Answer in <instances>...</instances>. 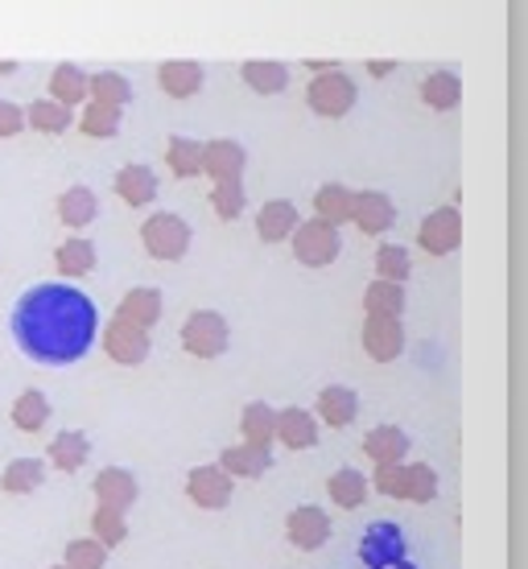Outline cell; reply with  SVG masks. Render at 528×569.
I'll use <instances>...</instances> for the list:
<instances>
[{"label": "cell", "mask_w": 528, "mask_h": 569, "mask_svg": "<svg viewBox=\"0 0 528 569\" xmlns=\"http://www.w3.org/2000/svg\"><path fill=\"white\" fill-rule=\"evenodd\" d=\"M100 310L83 289L62 281L33 284L13 310V339L33 363L67 368L96 347Z\"/></svg>", "instance_id": "1"}, {"label": "cell", "mask_w": 528, "mask_h": 569, "mask_svg": "<svg viewBox=\"0 0 528 569\" xmlns=\"http://www.w3.org/2000/svg\"><path fill=\"white\" fill-rule=\"evenodd\" d=\"M141 243L153 260H166V264H178V260L190 252V223L182 214L158 211L141 223Z\"/></svg>", "instance_id": "2"}, {"label": "cell", "mask_w": 528, "mask_h": 569, "mask_svg": "<svg viewBox=\"0 0 528 569\" xmlns=\"http://www.w3.org/2000/svg\"><path fill=\"white\" fill-rule=\"evenodd\" d=\"M289 240H293V257H298V264H306V269H327V264H335L339 252H343V236H339V228H330V223H322V219H301L298 231H293Z\"/></svg>", "instance_id": "3"}, {"label": "cell", "mask_w": 528, "mask_h": 569, "mask_svg": "<svg viewBox=\"0 0 528 569\" xmlns=\"http://www.w3.org/2000/svg\"><path fill=\"white\" fill-rule=\"evenodd\" d=\"M231 342V327L228 318L219 310H195L190 318L182 322V347L186 356L195 359H219L228 351Z\"/></svg>", "instance_id": "4"}, {"label": "cell", "mask_w": 528, "mask_h": 569, "mask_svg": "<svg viewBox=\"0 0 528 569\" xmlns=\"http://www.w3.org/2000/svg\"><path fill=\"white\" fill-rule=\"evenodd\" d=\"M359 100V87L351 74L343 71H327V74H315L310 87H306V103H310V112L315 116H327V120H339L356 108Z\"/></svg>", "instance_id": "5"}, {"label": "cell", "mask_w": 528, "mask_h": 569, "mask_svg": "<svg viewBox=\"0 0 528 569\" xmlns=\"http://www.w3.org/2000/svg\"><path fill=\"white\" fill-rule=\"evenodd\" d=\"M100 342H103V356L112 359V363H120V368H141L145 359H149V351H153L149 330L132 327L124 318H112V322L103 327Z\"/></svg>", "instance_id": "6"}, {"label": "cell", "mask_w": 528, "mask_h": 569, "mask_svg": "<svg viewBox=\"0 0 528 569\" xmlns=\"http://www.w3.org/2000/svg\"><path fill=\"white\" fill-rule=\"evenodd\" d=\"M462 240V214L455 207H438V211H429L421 219V228H417V243L426 248L429 257H450Z\"/></svg>", "instance_id": "7"}, {"label": "cell", "mask_w": 528, "mask_h": 569, "mask_svg": "<svg viewBox=\"0 0 528 569\" xmlns=\"http://www.w3.org/2000/svg\"><path fill=\"white\" fill-rule=\"evenodd\" d=\"M231 491H236L231 475H223L215 462H211V467H195L190 475H186V499H190L195 508L219 512V508H228V503H231Z\"/></svg>", "instance_id": "8"}, {"label": "cell", "mask_w": 528, "mask_h": 569, "mask_svg": "<svg viewBox=\"0 0 528 569\" xmlns=\"http://www.w3.org/2000/svg\"><path fill=\"white\" fill-rule=\"evenodd\" d=\"M286 537L293 549L301 553H315L330 541V516L318 508V503H301L286 516Z\"/></svg>", "instance_id": "9"}, {"label": "cell", "mask_w": 528, "mask_h": 569, "mask_svg": "<svg viewBox=\"0 0 528 569\" xmlns=\"http://www.w3.org/2000/svg\"><path fill=\"white\" fill-rule=\"evenodd\" d=\"M243 166H248V153L240 141H231V137L202 141V173L211 182H243Z\"/></svg>", "instance_id": "10"}, {"label": "cell", "mask_w": 528, "mask_h": 569, "mask_svg": "<svg viewBox=\"0 0 528 569\" xmlns=\"http://www.w3.org/2000/svg\"><path fill=\"white\" fill-rule=\"evenodd\" d=\"M96 508H112V512H129L132 503L141 499V483H137V475L124 467H103L96 475Z\"/></svg>", "instance_id": "11"}, {"label": "cell", "mask_w": 528, "mask_h": 569, "mask_svg": "<svg viewBox=\"0 0 528 569\" xmlns=\"http://www.w3.org/2000/svg\"><path fill=\"white\" fill-rule=\"evenodd\" d=\"M359 342L371 363H392L405 351V327H400V318H363Z\"/></svg>", "instance_id": "12"}, {"label": "cell", "mask_w": 528, "mask_h": 569, "mask_svg": "<svg viewBox=\"0 0 528 569\" xmlns=\"http://www.w3.org/2000/svg\"><path fill=\"white\" fill-rule=\"evenodd\" d=\"M351 223H356L363 236H385V231L397 223V202L388 199L385 190H363V194H356Z\"/></svg>", "instance_id": "13"}, {"label": "cell", "mask_w": 528, "mask_h": 569, "mask_svg": "<svg viewBox=\"0 0 528 569\" xmlns=\"http://www.w3.org/2000/svg\"><path fill=\"white\" fill-rule=\"evenodd\" d=\"M315 417L330 429H347L359 417V392L347 385H327L318 392Z\"/></svg>", "instance_id": "14"}, {"label": "cell", "mask_w": 528, "mask_h": 569, "mask_svg": "<svg viewBox=\"0 0 528 569\" xmlns=\"http://www.w3.org/2000/svg\"><path fill=\"white\" fill-rule=\"evenodd\" d=\"M161 310H166L161 289H153V284H137V289H129V293L120 298L116 318H124V322H132V327H141V330H153L161 322Z\"/></svg>", "instance_id": "15"}, {"label": "cell", "mask_w": 528, "mask_h": 569, "mask_svg": "<svg viewBox=\"0 0 528 569\" xmlns=\"http://www.w3.org/2000/svg\"><path fill=\"white\" fill-rule=\"evenodd\" d=\"M202 83H207V74H202L199 62H190V58H170V62H161L158 67V87L170 96V100H190V96H199Z\"/></svg>", "instance_id": "16"}, {"label": "cell", "mask_w": 528, "mask_h": 569, "mask_svg": "<svg viewBox=\"0 0 528 569\" xmlns=\"http://www.w3.org/2000/svg\"><path fill=\"white\" fill-rule=\"evenodd\" d=\"M277 441L286 450H310L318 441V417L301 405H289V409H277Z\"/></svg>", "instance_id": "17"}, {"label": "cell", "mask_w": 528, "mask_h": 569, "mask_svg": "<svg viewBox=\"0 0 528 569\" xmlns=\"http://www.w3.org/2000/svg\"><path fill=\"white\" fill-rule=\"evenodd\" d=\"M301 214H298V202L289 199H269L265 207L257 211V236L265 243H281L289 240L293 231H298Z\"/></svg>", "instance_id": "18"}, {"label": "cell", "mask_w": 528, "mask_h": 569, "mask_svg": "<svg viewBox=\"0 0 528 569\" xmlns=\"http://www.w3.org/2000/svg\"><path fill=\"white\" fill-rule=\"evenodd\" d=\"M363 455H368L376 467H400L405 455H409V433L397 429V426L368 429V438H363Z\"/></svg>", "instance_id": "19"}, {"label": "cell", "mask_w": 528, "mask_h": 569, "mask_svg": "<svg viewBox=\"0 0 528 569\" xmlns=\"http://www.w3.org/2000/svg\"><path fill=\"white\" fill-rule=\"evenodd\" d=\"M351 211H356V190L343 182H327L315 190V219L330 223V228H343L351 223Z\"/></svg>", "instance_id": "20"}, {"label": "cell", "mask_w": 528, "mask_h": 569, "mask_svg": "<svg viewBox=\"0 0 528 569\" xmlns=\"http://www.w3.org/2000/svg\"><path fill=\"white\" fill-rule=\"evenodd\" d=\"M215 467L231 475V479H260L265 470L272 467V450H257V446H228V450H219V462Z\"/></svg>", "instance_id": "21"}, {"label": "cell", "mask_w": 528, "mask_h": 569, "mask_svg": "<svg viewBox=\"0 0 528 569\" xmlns=\"http://www.w3.org/2000/svg\"><path fill=\"white\" fill-rule=\"evenodd\" d=\"M327 496L335 508H343V512H351V508H363L371 496V487H368V475L356 467H339L335 475L327 479Z\"/></svg>", "instance_id": "22"}, {"label": "cell", "mask_w": 528, "mask_h": 569, "mask_svg": "<svg viewBox=\"0 0 528 569\" xmlns=\"http://www.w3.org/2000/svg\"><path fill=\"white\" fill-rule=\"evenodd\" d=\"M240 433H243V446L272 450V441H277V409H272V405H265V400H252V405H243Z\"/></svg>", "instance_id": "23"}, {"label": "cell", "mask_w": 528, "mask_h": 569, "mask_svg": "<svg viewBox=\"0 0 528 569\" xmlns=\"http://www.w3.org/2000/svg\"><path fill=\"white\" fill-rule=\"evenodd\" d=\"M46 458H50V467H54V470H67V475H74V470H83L87 458H91V438H87L83 429H62V433L50 441Z\"/></svg>", "instance_id": "24"}, {"label": "cell", "mask_w": 528, "mask_h": 569, "mask_svg": "<svg viewBox=\"0 0 528 569\" xmlns=\"http://www.w3.org/2000/svg\"><path fill=\"white\" fill-rule=\"evenodd\" d=\"M96 214H100V199H96L91 186L79 182V186H67L58 194V219L67 228H87V223H96Z\"/></svg>", "instance_id": "25"}, {"label": "cell", "mask_w": 528, "mask_h": 569, "mask_svg": "<svg viewBox=\"0 0 528 569\" xmlns=\"http://www.w3.org/2000/svg\"><path fill=\"white\" fill-rule=\"evenodd\" d=\"M240 79L252 87L257 96H281L289 87V67L277 62V58H252V62L240 67Z\"/></svg>", "instance_id": "26"}, {"label": "cell", "mask_w": 528, "mask_h": 569, "mask_svg": "<svg viewBox=\"0 0 528 569\" xmlns=\"http://www.w3.org/2000/svg\"><path fill=\"white\" fill-rule=\"evenodd\" d=\"M116 194L129 207H149V202L158 199V173L149 170V166H124V170L116 173Z\"/></svg>", "instance_id": "27"}, {"label": "cell", "mask_w": 528, "mask_h": 569, "mask_svg": "<svg viewBox=\"0 0 528 569\" xmlns=\"http://www.w3.org/2000/svg\"><path fill=\"white\" fill-rule=\"evenodd\" d=\"M129 100H132V83L120 71H100L87 79V103H100V108L124 112Z\"/></svg>", "instance_id": "28"}, {"label": "cell", "mask_w": 528, "mask_h": 569, "mask_svg": "<svg viewBox=\"0 0 528 569\" xmlns=\"http://www.w3.org/2000/svg\"><path fill=\"white\" fill-rule=\"evenodd\" d=\"M421 103L434 112H455L462 103V79L455 71H434L421 79Z\"/></svg>", "instance_id": "29"}, {"label": "cell", "mask_w": 528, "mask_h": 569, "mask_svg": "<svg viewBox=\"0 0 528 569\" xmlns=\"http://www.w3.org/2000/svg\"><path fill=\"white\" fill-rule=\"evenodd\" d=\"M46 483V462L38 458H13L9 467L0 470V491L4 496H33Z\"/></svg>", "instance_id": "30"}, {"label": "cell", "mask_w": 528, "mask_h": 569, "mask_svg": "<svg viewBox=\"0 0 528 569\" xmlns=\"http://www.w3.org/2000/svg\"><path fill=\"white\" fill-rule=\"evenodd\" d=\"M9 417H13V426L21 429V433H42L46 421H50V397H46L42 388H26V392L13 400Z\"/></svg>", "instance_id": "31"}, {"label": "cell", "mask_w": 528, "mask_h": 569, "mask_svg": "<svg viewBox=\"0 0 528 569\" xmlns=\"http://www.w3.org/2000/svg\"><path fill=\"white\" fill-rule=\"evenodd\" d=\"M87 79H91V74H83L74 62L54 67V71H50V100L74 112L79 103H87Z\"/></svg>", "instance_id": "32"}, {"label": "cell", "mask_w": 528, "mask_h": 569, "mask_svg": "<svg viewBox=\"0 0 528 569\" xmlns=\"http://www.w3.org/2000/svg\"><path fill=\"white\" fill-rule=\"evenodd\" d=\"M71 124H74V112L71 108H62V103H54V100H33L26 108V129H33V132L62 137Z\"/></svg>", "instance_id": "33"}, {"label": "cell", "mask_w": 528, "mask_h": 569, "mask_svg": "<svg viewBox=\"0 0 528 569\" xmlns=\"http://www.w3.org/2000/svg\"><path fill=\"white\" fill-rule=\"evenodd\" d=\"M54 264L62 277H87V272L96 269V243L83 240V236H74V240L58 243L54 248Z\"/></svg>", "instance_id": "34"}, {"label": "cell", "mask_w": 528, "mask_h": 569, "mask_svg": "<svg viewBox=\"0 0 528 569\" xmlns=\"http://www.w3.org/2000/svg\"><path fill=\"white\" fill-rule=\"evenodd\" d=\"M166 166H170L173 178H199L202 141H195V137H170V141H166Z\"/></svg>", "instance_id": "35"}, {"label": "cell", "mask_w": 528, "mask_h": 569, "mask_svg": "<svg viewBox=\"0 0 528 569\" xmlns=\"http://www.w3.org/2000/svg\"><path fill=\"white\" fill-rule=\"evenodd\" d=\"M363 313L368 318H400L405 313V284L371 281L363 293Z\"/></svg>", "instance_id": "36"}, {"label": "cell", "mask_w": 528, "mask_h": 569, "mask_svg": "<svg viewBox=\"0 0 528 569\" xmlns=\"http://www.w3.org/2000/svg\"><path fill=\"white\" fill-rule=\"evenodd\" d=\"M120 120H124V112L100 108V103H83V116H74L79 132L91 137V141H112L116 132H120Z\"/></svg>", "instance_id": "37"}, {"label": "cell", "mask_w": 528, "mask_h": 569, "mask_svg": "<svg viewBox=\"0 0 528 569\" xmlns=\"http://www.w3.org/2000/svg\"><path fill=\"white\" fill-rule=\"evenodd\" d=\"M409 272H414V257H409L400 243H380V248H376V281L405 284Z\"/></svg>", "instance_id": "38"}, {"label": "cell", "mask_w": 528, "mask_h": 569, "mask_svg": "<svg viewBox=\"0 0 528 569\" xmlns=\"http://www.w3.org/2000/svg\"><path fill=\"white\" fill-rule=\"evenodd\" d=\"M91 537L103 545V549H116V545L129 541V520L124 512H112V508H96L91 512Z\"/></svg>", "instance_id": "39"}, {"label": "cell", "mask_w": 528, "mask_h": 569, "mask_svg": "<svg viewBox=\"0 0 528 569\" xmlns=\"http://www.w3.org/2000/svg\"><path fill=\"white\" fill-rule=\"evenodd\" d=\"M438 496V470L429 462H405V499L409 503H429Z\"/></svg>", "instance_id": "40"}, {"label": "cell", "mask_w": 528, "mask_h": 569, "mask_svg": "<svg viewBox=\"0 0 528 569\" xmlns=\"http://www.w3.org/2000/svg\"><path fill=\"white\" fill-rule=\"evenodd\" d=\"M62 566L67 569H103L108 566V549H103L96 537L67 541V549H62Z\"/></svg>", "instance_id": "41"}, {"label": "cell", "mask_w": 528, "mask_h": 569, "mask_svg": "<svg viewBox=\"0 0 528 569\" xmlns=\"http://www.w3.org/2000/svg\"><path fill=\"white\" fill-rule=\"evenodd\" d=\"M243 207H248V186L243 182H215L211 186V211L219 219H240Z\"/></svg>", "instance_id": "42"}, {"label": "cell", "mask_w": 528, "mask_h": 569, "mask_svg": "<svg viewBox=\"0 0 528 569\" xmlns=\"http://www.w3.org/2000/svg\"><path fill=\"white\" fill-rule=\"evenodd\" d=\"M368 487L388 499H405V462L400 467H376L368 475Z\"/></svg>", "instance_id": "43"}, {"label": "cell", "mask_w": 528, "mask_h": 569, "mask_svg": "<svg viewBox=\"0 0 528 569\" xmlns=\"http://www.w3.org/2000/svg\"><path fill=\"white\" fill-rule=\"evenodd\" d=\"M17 132H26V108L13 100H0V141H9Z\"/></svg>", "instance_id": "44"}, {"label": "cell", "mask_w": 528, "mask_h": 569, "mask_svg": "<svg viewBox=\"0 0 528 569\" xmlns=\"http://www.w3.org/2000/svg\"><path fill=\"white\" fill-rule=\"evenodd\" d=\"M392 67H397V62H371V74H388Z\"/></svg>", "instance_id": "45"}, {"label": "cell", "mask_w": 528, "mask_h": 569, "mask_svg": "<svg viewBox=\"0 0 528 569\" xmlns=\"http://www.w3.org/2000/svg\"><path fill=\"white\" fill-rule=\"evenodd\" d=\"M17 71V62H0V74H13Z\"/></svg>", "instance_id": "46"}, {"label": "cell", "mask_w": 528, "mask_h": 569, "mask_svg": "<svg viewBox=\"0 0 528 569\" xmlns=\"http://www.w3.org/2000/svg\"><path fill=\"white\" fill-rule=\"evenodd\" d=\"M46 569H67V566H46Z\"/></svg>", "instance_id": "47"}]
</instances>
